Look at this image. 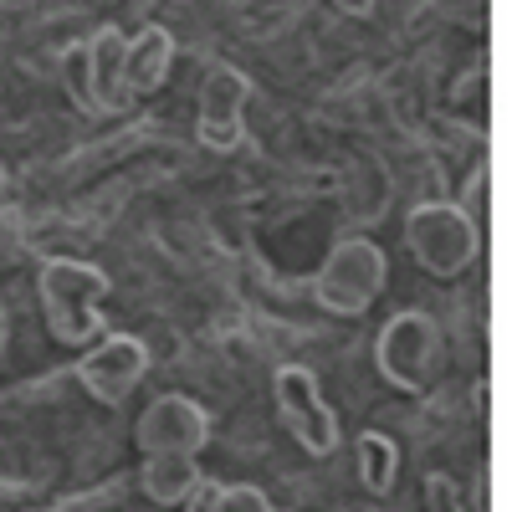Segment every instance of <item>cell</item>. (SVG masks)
<instances>
[{
  "mask_svg": "<svg viewBox=\"0 0 512 512\" xmlns=\"http://www.w3.org/2000/svg\"><path fill=\"white\" fill-rule=\"evenodd\" d=\"M169 67H175V36L164 26H144L139 36H128V62H123V77H128V98H149L169 82Z\"/></svg>",
  "mask_w": 512,
  "mask_h": 512,
  "instance_id": "30bf717a",
  "label": "cell"
},
{
  "mask_svg": "<svg viewBox=\"0 0 512 512\" xmlns=\"http://www.w3.org/2000/svg\"><path fill=\"white\" fill-rule=\"evenodd\" d=\"M205 487L200 456H144L139 466V492L154 507H185Z\"/></svg>",
  "mask_w": 512,
  "mask_h": 512,
  "instance_id": "8fae6325",
  "label": "cell"
},
{
  "mask_svg": "<svg viewBox=\"0 0 512 512\" xmlns=\"http://www.w3.org/2000/svg\"><path fill=\"white\" fill-rule=\"evenodd\" d=\"M374 364L400 395H425L441 369V323L420 308H400L374 338Z\"/></svg>",
  "mask_w": 512,
  "mask_h": 512,
  "instance_id": "277c9868",
  "label": "cell"
},
{
  "mask_svg": "<svg viewBox=\"0 0 512 512\" xmlns=\"http://www.w3.org/2000/svg\"><path fill=\"white\" fill-rule=\"evenodd\" d=\"M272 400H277V415L287 425V436L308 456H333L338 451V441H344V431H338V410L323 400L318 374L308 364H282L272 374Z\"/></svg>",
  "mask_w": 512,
  "mask_h": 512,
  "instance_id": "8992f818",
  "label": "cell"
},
{
  "mask_svg": "<svg viewBox=\"0 0 512 512\" xmlns=\"http://www.w3.org/2000/svg\"><path fill=\"white\" fill-rule=\"evenodd\" d=\"M205 507H210V512H277L272 497L256 487V482H221V487H205Z\"/></svg>",
  "mask_w": 512,
  "mask_h": 512,
  "instance_id": "4fadbf2b",
  "label": "cell"
},
{
  "mask_svg": "<svg viewBox=\"0 0 512 512\" xmlns=\"http://www.w3.org/2000/svg\"><path fill=\"white\" fill-rule=\"evenodd\" d=\"M384 282H390V256L369 236H344L333 241L323 267L313 277V303L333 318H359L364 308L379 303Z\"/></svg>",
  "mask_w": 512,
  "mask_h": 512,
  "instance_id": "7a4b0ae2",
  "label": "cell"
},
{
  "mask_svg": "<svg viewBox=\"0 0 512 512\" xmlns=\"http://www.w3.org/2000/svg\"><path fill=\"white\" fill-rule=\"evenodd\" d=\"M246 103H251V77L236 67H210L195 103V139L210 154H236L246 144Z\"/></svg>",
  "mask_w": 512,
  "mask_h": 512,
  "instance_id": "52a82bcc",
  "label": "cell"
},
{
  "mask_svg": "<svg viewBox=\"0 0 512 512\" xmlns=\"http://www.w3.org/2000/svg\"><path fill=\"white\" fill-rule=\"evenodd\" d=\"M185 512H210V507H205V487H200V492H195V497L185 502Z\"/></svg>",
  "mask_w": 512,
  "mask_h": 512,
  "instance_id": "9a60e30c",
  "label": "cell"
},
{
  "mask_svg": "<svg viewBox=\"0 0 512 512\" xmlns=\"http://www.w3.org/2000/svg\"><path fill=\"white\" fill-rule=\"evenodd\" d=\"M144 456H200L210 441V415L190 395H154L134 425Z\"/></svg>",
  "mask_w": 512,
  "mask_h": 512,
  "instance_id": "ba28073f",
  "label": "cell"
},
{
  "mask_svg": "<svg viewBox=\"0 0 512 512\" xmlns=\"http://www.w3.org/2000/svg\"><path fill=\"white\" fill-rule=\"evenodd\" d=\"M77 67V77H67V88H72V103L82 113H93V118H113L123 113L128 103V77H123V62H128V36L118 26H98L82 47L67 57ZM67 67V72H72Z\"/></svg>",
  "mask_w": 512,
  "mask_h": 512,
  "instance_id": "5b68a950",
  "label": "cell"
},
{
  "mask_svg": "<svg viewBox=\"0 0 512 512\" xmlns=\"http://www.w3.org/2000/svg\"><path fill=\"white\" fill-rule=\"evenodd\" d=\"M144 374H149V344L134 333H103L98 349H88L77 359V384L98 405L128 400V390H139Z\"/></svg>",
  "mask_w": 512,
  "mask_h": 512,
  "instance_id": "9c48e42d",
  "label": "cell"
},
{
  "mask_svg": "<svg viewBox=\"0 0 512 512\" xmlns=\"http://www.w3.org/2000/svg\"><path fill=\"white\" fill-rule=\"evenodd\" d=\"M400 482V441L390 431H359V487L369 497H390Z\"/></svg>",
  "mask_w": 512,
  "mask_h": 512,
  "instance_id": "7c38bea8",
  "label": "cell"
},
{
  "mask_svg": "<svg viewBox=\"0 0 512 512\" xmlns=\"http://www.w3.org/2000/svg\"><path fill=\"white\" fill-rule=\"evenodd\" d=\"M405 246L431 277H461L482 251V226L451 200H425L405 216Z\"/></svg>",
  "mask_w": 512,
  "mask_h": 512,
  "instance_id": "3957f363",
  "label": "cell"
},
{
  "mask_svg": "<svg viewBox=\"0 0 512 512\" xmlns=\"http://www.w3.org/2000/svg\"><path fill=\"white\" fill-rule=\"evenodd\" d=\"M425 512H466L461 487H456L446 472H431V477H425Z\"/></svg>",
  "mask_w": 512,
  "mask_h": 512,
  "instance_id": "5bb4252c",
  "label": "cell"
},
{
  "mask_svg": "<svg viewBox=\"0 0 512 512\" xmlns=\"http://www.w3.org/2000/svg\"><path fill=\"white\" fill-rule=\"evenodd\" d=\"M108 292H113V277L93 262H77V256H52L36 272L41 318H47L52 338L67 349H82L88 338L103 333V297Z\"/></svg>",
  "mask_w": 512,
  "mask_h": 512,
  "instance_id": "6da1fadb",
  "label": "cell"
},
{
  "mask_svg": "<svg viewBox=\"0 0 512 512\" xmlns=\"http://www.w3.org/2000/svg\"><path fill=\"white\" fill-rule=\"evenodd\" d=\"M6 338H11V318L0 313V354H6Z\"/></svg>",
  "mask_w": 512,
  "mask_h": 512,
  "instance_id": "2e32d148",
  "label": "cell"
}]
</instances>
